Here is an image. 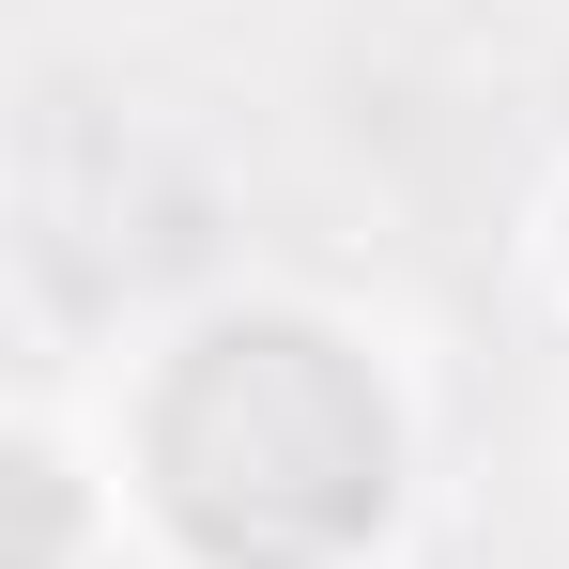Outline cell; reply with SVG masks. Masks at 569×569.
Here are the masks:
<instances>
[{
	"label": "cell",
	"instance_id": "6da1fadb",
	"mask_svg": "<svg viewBox=\"0 0 569 569\" xmlns=\"http://www.w3.org/2000/svg\"><path fill=\"white\" fill-rule=\"evenodd\" d=\"M78 385L139 569H416L447 431L385 308L323 278H200Z\"/></svg>",
	"mask_w": 569,
	"mask_h": 569
},
{
	"label": "cell",
	"instance_id": "7a4b0ae2",
	"mask_svg": "<svg viewBox=\"0 0 569 569\" xmlns=\"http://www.w3.org/2000/svg\"><path fill=\"white\" fill-rule=\"evenodd\" d=\"M0 569H139L123 477H108V431H93V385L47 370V355L0 400Z\"/></svg>",
	"mask_w": 569,
	"mask_h": 569
},
{
	"label": "cell",
	"instance_id": "3957f363",
	"mask_svg": "<svg viewBox=\"0 0 569 569\" xmlns=\"http://www.w3.org/2000/svg\"><path fill=\"white\" fill-rule=\"evenodd\" d=\"M523 292L569 323V154H555V186H539V216H523Z\"/></svg>",
	"mask_w": 569,
	"mask_h": 569
}]
</instances>
